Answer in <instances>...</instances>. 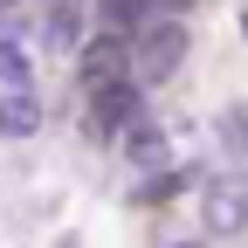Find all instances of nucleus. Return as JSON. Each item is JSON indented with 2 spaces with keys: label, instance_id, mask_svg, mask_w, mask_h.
I'll use <instances>...</instances> for the list:
<instances>
[{
  "label": "nucleus",
  "instance_id": "nucleus-3",
  "mask_svg": "<svg viewBox=\"0 0 248 248\" xmlns=\"http://www.w3.org/2000/svg\"><path fill=\"white\" fill-rule=\"evenodd\" d=\"M248 228V172L207 186V234H241Z\"/></svg>",
  "mask_w": 248,
  "mask_h": 248
},
{
  "label": "nucleus",
  "instance_id": "nucleus-6",
  "mask_svg": "<svg viewBox=\"0 0 248 248\" xmlns=\"http://www.w3.org/2000/svg\"><path fill=\"white\" fill-rule=\"evenodd\" d=\"M42 48H55V55H76L83 48V7L76 0H55V7L42 14Z\"/></svg>",
  "mask_w": 248,
  "mask_h": 248
},
{
  "label": "nucleus",
  "instance_id": "nucleus-12",
  "mask_svg": "<svg viewBox=\"0 0 248 248\" xmlns=\"http://www.w3.org/2000/svg\"><path fill=\"white\" fill-rule=\"evenodd\" d=\"M159 7H166V14H186V7H193V0H159Z\"/></svg>",
  "mask_w": 248,
  "mask_h": 248
},
{
  "label": "nucleus",
  "instance_id": "nucleus-8",
  "mask_svg": "<svg viewBox=\"0 0 248 248\" xmlns=\"http://www.w3.org/2000/svg\"><path fill=\"white\" fill-rule=\"evenodd\" d=\"M221 152H228L234 172H248V104H228L221 110Z\"/></svg>",
  "mask_w": 248,
  "mask_h": 248
},
{
  "label": "nucleus",
  "instance_id": "nucleus-15",
  "mask_svg": "<svg viewBox=\"0 0 248 248\" xmlns=\"http://www.w3.org/2000/svg\"><path fill=\"white\" fill-rule=\"evenodd\" d=\"M193 248H200V241H193Z\"/></svg>",
  "mask_w": 248,
  "mask_h": 248
},
{
  "label": "nucleus",
  "instance_id": "nucleus-9",
  "mask_svg": "<svg viewBox=\"0 0 248 248\" xmlns=\"http://www.w3.org/2000/svg\"><path fill=\"white\" fill-rule=\"evenodd\" d=\"M152 14H159V0H104V28L110 35H138Z\"/></svg>",
  "mask_w": 248,
  "mask_h": 248
},
{
  "label": "nucleus",
  "instance_id": "nucleus-4",
  "mask_svg": "<svg viewBox=\"0 0 248 248\" xmlns=\"http://www.w3.org/2000/svg\"><path fill=\"white\" fill-rule=\"evenodd\" d=\"M117 76H131V48H124V35L104 28L97 42H83V90H104Z\"/></svg>",
  "mask_w": 248,
  "mask_h": 248
},
{
  "label": "nucleus",
  "instance_id": "nucleus-5",
  "mask_svg": "<svg viewBox=\"0 0 248 248\" xmlns=\"http://www.w3.org/2000/svg\"><path fill=\"white\" fill-rule=\"evenodd\" d=\"M117 152H124V159H131L138 172H152V166H166V152H172V145H166V131H159V124L138 110V117L117 131Z\"/></svg>",
  "mask_w": 248,
  "mask_h": 248
},
{
  "label": "nucleus",
  "instance_id": "nucleus-2",
  "mask_svg": "<svg viewBox=\"0 0 248 248\" xmlns=\"http://www.w3.org/2000/svg\"><path fill=\"white\" fill-rule=\"evenodd\" d=\"M138 110H145V83L138 76H117L104 90H90V138H117Z\"/></svg>",
  "mask_w": 248,
  "mask_h": 248
},
{
  "label": "nucleus",
  "instance_id": "nucleus-7",
  "mask_svg": "<svg viewBox=\"0 0 248 248\" xmlns=\"http://www.w3.org/2000/svg\"><path fill=\"white\" fill-rule=\"evenodd\" d=\"M35 124H42L35 90H0V138H35Z\"/></svg>",
  "mask_w": 248,
  "mask_h": 248
},
{
  "label": "nucleus",
  "instance_id": "nucleus-13",
  "mask_svg": "<svg viewBox=\"0 0 248 248\" xmlns=\"http://www.w3.org/2000/svg\"><path fill=\"white\" fill-rule=\"evenodd\" d=\"M0 21H7V0H0Z\"/></svg>",
  "mask_w": 248,
  "mask_h": 248
},
{
  "label": "nucleus",
  "instance_id": "nucleus-10",
  "mask_svg": "<svg viewBox=\"0 0 248 248\" xmlns=\"http://www.w3.org/2000/svg\"><path fill=\"white\" fill-rule=\"evenodd\" d=\"M35 76H28V48L14 28H0V90H28Z\"/></svg>",
  "mask_w": 248,
  "mask_h": 248
},
{
  "label": "nucleus",
  "instance_id": "nucleus-1",
  "mask_svg": "<svg viewBox=\"0 0 248 248\" xmlns=\"http://www.w3.org/2000/svg\"><path fill=\"white\" fill-rule=\"evenodd\" d=\"M179 62H186V21L179 14H152L145 28H138V48H131V76L152 90V83H166L172 69H179Z\"/></svg>",
  "mask_w": 248,
  "mask_h": 248
},
{
  "label": "nucleus",
  "instance_id": "nucleus-14",
  "mask_svg": "<svg viewBox=\"0 0 248 248\" xmlns=\"http://www.w3.org/2000/svg\"><path fill=\"white\" fill-rule=\"evenodd\" d=\"M241 35H248V14H241Z\"/></svg>",
  "mask_w": 248,
  "mask_h": 248
},
{
  "label": "nucleus",
  "instance_id": "nucleus-11",
  "mask_svg": "<svg viewBox=\"0 0 248 248\" xmlns=\"http://www.w3.org/2000/svg\"><path fill=\"white\" fill-rule=\"evenodd\" d=\"M186 179H193V172H172V166H152V172H145V179L131 186V193H138V200H172V193H179Z\"/></svg>",
  "mask_w": 248,
  "mask_h": 248
}]
</instances>
